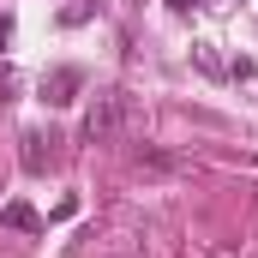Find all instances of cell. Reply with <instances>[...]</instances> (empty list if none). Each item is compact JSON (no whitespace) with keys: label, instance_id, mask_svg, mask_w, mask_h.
Returning <instances> with one entry per match:
<instances>
[{"label":"cell","instance_id":"obj_6","mask_svg":"<svg viewBox=\"0 0 258 258\" xmlns=\"http://www.w3.org/2000/svg\"><path fill=\"white\" fill-rule=\"evenodd\" d=\"M168 6H174V12H192V6H198V0H168Z\"/></svg>","mask_w":258,"mask_h":258},{"label":"cell","instance_id":"obj_2","mask_svg":"<svg viewBox=\"0 0 258 258\" xmlns=\"http://www.w3.org/2000/svg\"><path fill=\"white\" fill-rule=\"evenodd\" d=\"M78 90H84V72H78V66H54V72L42 78V102H48V108L78 102Z\"/></svg>","mask_w":258,"mask_h":258},{"label":"cell","instance_id":"obj_4","mask_svg":"<svg viewBox=\"0 0 258 258\" xmlns=\"http://www.w3.org/2000/svg\"><path fill=\"white\" fill-rule=\"evenodd\" d=\"M42 144H54V138H42V132H24V168H30V174H42V168H48V150H42Z\"/></svg>","mask_w":258,"mask_h":258},{"label":"cell","instance_id":"obj_7","mask_svg":"<svg viewBox=\"0 0 258 258\" xmlns=\"http://www.w3.org/2000/svg\"><path fill=\"white\" fill-rule=\"evenodd\" d=\"M6 36H12V24H6V18H0V42H6Z\"/></svg>","mask_w":258,"mask_h":258},{"label":"cell","instance_id":"obj_3","mask_svg":"<svg viewBox=\"0 0 258 258\" xmlns=\"http://www.w3.org/2000/svg\"><path fill=\"white\" fill-rule=\"evenodd\" d=\"M0 222H6V228H18V234H42V216H36L24 198H12V204L0 210Z\"/></svg>","mask_w":258,"mask_h":258},{"label":"cell","instance_id":"obj_1","mask_svg":"<svg viewBox=\"0 0 258 258\" xmlns=\"http://www.w3.org/2000/svg\"><path fill=\"white\" fill-rule=\"evenodd\" d=\"M120 126H126V90H108V96H96V102L84 108L78 138H84V144H108V138H120Z\"/></svg>","mask_w":258,"mask_h":258},{"label":"cell","instance_id":"obj_5","mask_svg":"<svg viewBox=\"0 0 258 258\" xmlns=\"http://www.w3.org/2000/svg\"><path fill=\"white\" fill-rule=\"evenodd\" d=\"M138 162H144V168H186L180 156H168V150H156V144H144V150H138Z\"/></svg>","mask_w":258,"mask_h":258}]
</instances>
